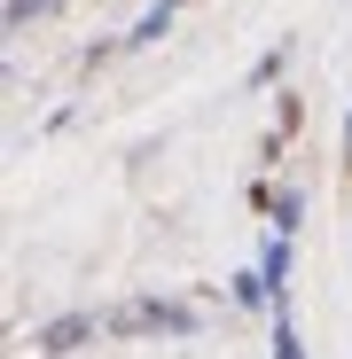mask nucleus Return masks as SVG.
I'll return each instance as SVG.
<instances>
[{"label":"nucleus","mask_w":352,"mask_h":359,"mask_svg":"<svg viewBox=\"0 0 352 359\" xmlns=\"http://www.w3.org/2000/svg\"><path fill=\"white\" fill-rule=\"evenodd\" d=\"M32 344H39V351H79V344H94V320H86V313H63V320H47Z\"/></svg>","instance_id":"f257e3e1"},{"label":"nucleus","mask_w":352,"mask_h":359,"mask_svg":"<svg viewBox=\"0 0 352 359\" xmlns=\"http://www.w3.org/2000/svg\"><path fill=\"white\" fill-rule=\"evenodd\" d=\"M164 24H172V8H157V16H141V32H133V47H157V39H164Z\"/></svg>","instance_id":"f03ea898"},{"label":"nucleus","mask_w":352,"mask_h":359,"mask_svg":"<svg viewBox=\"0 0 352 359\" xmlns=\"http://www.w3.org/2000/svg\"><path fill=\"white\" fill-rule=\"evenodd\" d=\"M282 273H289V234H282V243L266 250V281H274V289H282Z\"/></svg>","instance_id":"7ed1b4c3"},{"label":"nucleus","mask_w":352,"mask_h":359,"mask_svg":"<svg viewBox=\"0 0 352 359\" xmlns=\"http://www.w3.org/2000/svg\"><path fill=\"white\" fill-rule=\"evenodd\" d=\"M274 359H306V351H298V328H289V320L274 328Z\"/></svg>","instance_id":"20e7f679"},{"label":"nucleus","mask_w":352,"mask_h":359,"mask_svg":"<svg viewBox=\"0 0 352 359\" xmlns=\"http://www.w3.org/2000/svg\"><path fill=\"white\" fill-rule=\"evenodd\" d=\"M344 133H352V117H344Z\"/></svg>","instance_id":"39448f33"},{"label":"nucleus","mask_w":352,"mask_h":359,"mask_svg":"<svg viewBox=\"0 0 352 359\" xmlns=\"http://www.w3.org/2000/svg\"><path fill=\"white\" fill-rule=\"evenodd\" d=\"M164 8H172V0H164Z\"/></svg>","instance_id":"423d86ee"}]
</instances>
